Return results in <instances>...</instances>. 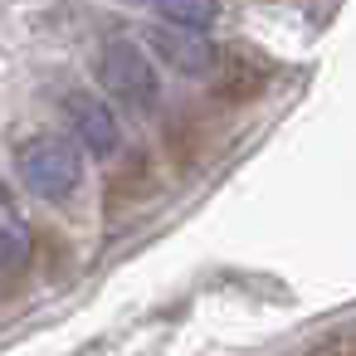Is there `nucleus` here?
I'll return each instance as SVG.
<instances>
[{
    "label": "nucleus",
    "mask_w": 356,
    "mask_h": 356,
    "mask_svg": "<svg viewBox=\"0 0 356 356\" xmlns=\"http://www.w3.org/2000/svg\"><path fill=\"white\" fill-rule=\"evenodd\" d=\"M98 79H103V88H108L118 103H127V108H137V113L156 108V98H161L156 69H152L147 49L132 44V40H108V44H103Z\"/></svg>",
    "instance_id": "2"
},
{
    "label": "nucleus",
    "mask_w": 356,
    "mask_h": 356,
    "mask_svg": "<svg viewBox=\"0 0 356 356\" xmlns=\"http://www.w3.org/2000/svg\"><path fill=\"white\" fill-rule=\"evenodd\" d=\"M30 264V225L10 205L6 186H0V273H15Z\"/></svg>",
    "instance_id": "5"
},
{
    "label": "nucleus",
    "mask_w": 356,
    "mask_h": 356,
    "mask_svg": "<svg viewBox=\"0 0 356 356\" xmlns=\"http://www.w3.org/2000/svg\"><path fill=\"white\" fill-rule=\"evenodd\" d=\"M147 6L166 25H186V30H210L220 20V0H147Z\"/></svg>",
    "instance_id": "6"
},
{
    "label": "nucleus",
    "mask_w": 356,
    "mask_h": 356,
    "mask_svg": "<svg viewBox=\"0 0 356 356\" xmlns=\"http://www.w3.org/2000/svg\"><path fill=\"white\" fill-rule=\"evenodd\" d=\"M64 118H69L74 137L83 142V152H93V156H113V152L122 147L118 113H113L103 98H93V93H69V98H64Z\"/></svg>",
    "instance_id": "3"
},
{
    "label": "nucleus",
    "mask_w": 356,
    "mask_h": 356,
    "mask_svg": "<svg viewBox=\"0 0 356 356\" xmlns=\"http://www.w3.org/2000/svg\"><path fill=\"white\" fill-rule=\"evenodd\" d=\"M15 171L20 181L40 195V200H69L79 186H83V156L69 137H54V132H40L30 142L15 147Z\"/></svg>",
    "instance_id": "1"
},
{
    "label": "nucleus",
    "mask_w": 356,
    "mask_h": 356,
    "mask_svg": "<svg viewBox=\"0 0 356 356\" xmlns=\"http://www.w3.org/2000/svg\"><path fill=\"white\" fill-rule=\"evenodd\" d=\"M152 49L166 69H176L186 79H210V69H215V49L200 40V30H186V25H156Z\"/></svg>",
    "instance_id": "4"
}]
</instances>
